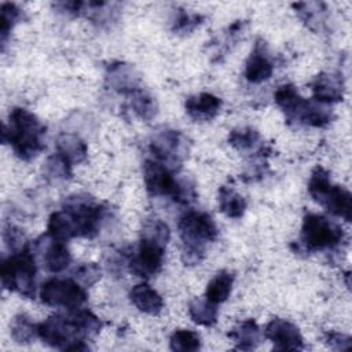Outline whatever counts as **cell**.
Returning a JSON list of instances; mask_svg holds the SVG:
<instances>
[{
    "label": "cell",
    "mask_w": 352,
    "mask_h": 352,
    "mask_svg": "<svg viewBox=\"0 0 352 352\" xmlns=\"http://www.w3.org/2000/svg\"><path fill=\"white\" fill-rule=\"evenodd\" d=\"M3 143H10L16 157L29 161L45 148V126L23 107H14L8 116V125H3Z\"/></svg>",
    "instance_id": "6da1fadb"
},
{
    "label": "cell",
    "mask_w": 352,
    "mask_h": 352,
    "mask_svg": "<svg viewBox=\"0 0 352 352\" xmlns=\"http://www.w3.org/2000/svg\"><path fill=\"white\" fill-rule=\"evenodd\" d=\"M169 236V227L161 219L146 220L142 227L138 252L128 261L129 271L144 279L157 275L162 268Z\"/></svg>",
    "instance_id": "7a4b0ae2"
},
{
    "label": "cell",
    "mask_w": 352,
    "mask_h": 352,
    "mask_svg": "<svg viewBox=\"0 0 352 352\" xmlns=\"http://www.w3.org/2000/svg\"><path fill=\"white\" fill-rule=\"evenodd\" d=\"M179 232L183 242L182 261L184 265L199 264L206 252V245L216 241L219 231L210 214L188 210L179 220Z\"/></svg>",
    "instance_id": "3957f363"
},
{
    "label": "cell",
    "mask_w": 352,
    "mask_h": 352,
    "mask_svg": "<svg viewBox=\"0 0 352 352\" xmlns=\"http://www.w3.org/2000/svg\"><path fill=\"white\" fill-rule=\"evenodd\" d=\"M274 98L275 103L286 114L287 121H296L311 126H324L333 118L327 104L315 99H304L293 84L280 85Z\"/></svg>",
    "instance_id": "277c9868"
},
{
    "label": "cell",
    "mask_w": 352,
    "mask_h": 352,
    "mask_svg": "<svg viewBox=\"0 0 352 352\" xmlns=\"http://www.w3.org/2000/svg\"><path fill=\"white\" fill-rule=\"evenodd\" d=\"M0 274L4 289L33 298L36 294L37 274L33 246L25 245L22 249L4 258L1 261Z\"/></svg>",
    "instance_id": "5b68a950"
},
{
    "label": "cell",
    "mask_w": 352,
    "mask_h": 352,
    "mask_svg": "<svg viewBox=\"0 0 352 352\" xmlns=\"http://www.w3.org/2000/svg\"><path fill=\"white\" fill-rule=\"evenodd\" d=\"M146 190L153 197H172L179 204H190L195 199L194 184L187 179H176L173 170L157 160H146L143 165Z\"/></svg>",
    "instance_id": "8992f818"
},
{
    "label": "cell",
    "mask_w": 352,
    "mask_h": 352,
    "mask_svg": "<svg viewBox=\"0 0 352 352\" xmlns=\"http://www.w3.org/2000/svg\"><path fill=\"white\" fill-rule=\"evenodd\" d=\"M38 337L50 346L62 351H88V345L84 342L85 333L77 319L76 312L63 316L52 315L44 322L37 324Z\"/></svg>",
    "instance_id": "52a82bcc"
},
{
    "label": "cell",
    "mask_w": 352,
    "mask_h": 352,
    "mask_svg": "<svg viewBox=\"0 0 352 352\" xmlns=\"http://www.w3.org/2000/svg\"><path fill=\"white\" fill-rule=\"evenodd\" d=\"M69 226L73 232V238H95L99 234L102 223L106 217L107 209L95 202L88 195H72L67 197L62 208Z\"/></svg>",
    "instance_id": "ba28073f"
},
{
    "label": "cell",
    "mask_w": 352,
    "mask_h": 352,
    "mask_svg": "<svg viewBox=\"0 0 352 352\" xmlns=\"http://www.w3.org/2000/svg\"><path fill=\"white\" fill-rule=\"evenodd\" d=\"M345 239L340 224L318 213H307L302 219L300 245L297 250L316 252L338 246Z\"/></svg>",
    "instance_id": "9c48e42d"
},
{
    "label": "cell",
    "mask_w": 352,
    "mask_h": 352,
    "mask_svg": "<svg viewBox=\"0 0 352 352\" xmlns=\"http://www.w3.org/2000/svg\"><path fill=\"white\" fill-rule=\"evenodd\" d=\"M40 298L50 307L78 309L87 301V293L74 279H50L40 287Z\"/></svg>",
    "instance_id": "30bf717a"
},
{
    "label": "cell",
    "mask_w": 352,
    "mask_h": 352,
    "mask_svg": "<svg viewBox=\"0 0 352 352\" xmlns=\"http://www.w3.org/2000/svg\"><path fill=\"white\" fill-rule=\"evenodd\" d=\"M150 150L158 162L175 170L187 154V139L179 131L164 129L153 136Z\"/></svg>",
    "instance_id": "8fae6325"
},
{
    "label": "cell",
    "mask_w": 352,
    "mask_h": 352,
    "mask_svg": "<svg viewBox=\"0 0 352 352\" xmlns=\"http://www.w3.org/2000/svg\"><path fill=\"white\" fill-rule=\"evenodd\" d=\"M264 336L274 344L276 351H298L304 348V340L298 327L286 319L274 318L270 320Z\"/></svg>",
    "instance_id": "7c38bea8"
},
{
    "label": "cell",
    "mask_w": 352,
    "mask_h": 352,
    "mask_svg": "<svg viewBox=\"0 0 352 352\" xmlns=\"http://www.w3.org/2000/svg\"><path fill=\"white\" fill-rule=\"evenodd\" d=\"M274 73V63L268 54V48L264 40L258 38L246 60L245 78L249 82L260 84L267 81Z\"/></svg>",
    "instance_id": "4fadbf2b"
},
{
    "label": "cell",
    "mask_w": 352,
    "mask_h": 352,
    "mask_svg": "<svg viewBox=\"0 0 352 352\" xmlns=\"http://www.w3.org/2000/svg\"><path fill=\"white\" fill-rule=\"evenodd\" d=\"M309 85L314 94V99L320 103L329 104L340 102L344 98V84L338 74L319 73Z\"/></svg>",
    "instance_id": "5bb4252c"
},
{
    "label": "cell",
    "mask_w": 352,
    "mask_h": 352,
    "mask_svg": "<svg viewBox=\"0 0 352 352\" xmlns=\"http://www.w3.org/2000/svg\"><path fill=\"white\" fill-rule=\"evenodd\" d=\"M186 113L195 121H209L221 109V99L209 92L188 96L184 103Z\"/></svg>",
    "instance_id": "9a60e30c"
},
{
    "label": "cell",
    "mask_w": 352,
    "mask_h": 352,
    "mask_svg": "<svg viewBox=\"0 0 352 352\" xmlns=\"http://www.w3.org/2000/svg\"><path fill=\"white\" fill-rule=\"evenodd\" d=\"M319 205L331 214L344 219L345 221H351L352 219V195L346 188L341 186L331 184Z\"/></svg>",
    "instance_id": "2e32d148"
},
{
    "label": "cell",
    "mask_w": 352,
    "mask_h": 352,
    "mask_svg": "<svg viewBox=\"0 0 352 352\" xmlns=\"http://www.w3.org/2000/svg\"><path fill=\"white\" fill-rule=\"evenodd\" d=\"M129 300L139 311L148 315H158L164 308L162 297L147 283L133 286L129 292Z\"/></svg>",
    "instance_id": "e0dca14e"
},
{
    "label": "cell",
    "mask_w": 352,
    "mask_h": 352,
    "mask_svg": "<svg viewBox=\"0 0 352 352\" xmlns=\"http://www.w3.org/2000/svg\"><path fill=\"white\" fill-rule=\"evenodd\" d=\"M106 81L110 85V88L124 92V94H131L135 89H138V77L135 74V70L132 66L125 65V63H114L107 67V74H106Z\"/></svg>",
    "instance_id": "ac0fdd59"
},
{
    "label": "cell",
    "mask_w": 352,
    "mask_h": 352,
    "mask_svg": "<svg viewBox=\"0 0 352 352\" xmlns=\"http://www.w3.org/2000/svg\"><path fill=\"white\" fill-rule=\"evenodd\" d=\"M228 338L235 342L236 349H254L261 340V330L254 319H246L228 331Z\"/></svg>",
    "instance_id": "d6986e66"
},
{
    "label": "cell",
    "mask_w": 352,
    "mask_h": 352,
    "mask_svg": "<svg viewBox=\"0 0 352 352\" xmlns=\"http://www.w3.org/2000/svg\"><path fill=\"white\" fill-rule=\"evenodd\" d=\"M56 153L60 154L67 162L80 164L87 158V143L76 135L60 133L56 140Z\"/></svg>",
    "instance_id": "ffe728a7"
},
{
    "label": "cell",
    "mask_w": 352,
    "mask_h": 352,
    "mask_svg": "<svg viewBox=\"0 0 352 352\" xmlns=\"http://www.w3.org/2000/svg\"><path fill=\"white\" fill-rule=\"evenodd\" d=\"M43 261L47 271L56 274L62 272L69 267L72 261V254L65 242L52 239L44 249Z\"/></svg>",
    "instance_id": "44dd1931"
},
{
    "label": "cell",
    "mask_w": 352,
    "mask_h": 352,
    "mask_svg": "<svg viewBox=\"0 0 352 352\" xmlns=\"http://www.w3.org/2000/svg\"><path fill=\"white\" fill-rule=\"evenodd\" d=\"M234 285V274L230 271H219L208 283L205 297L213 302V304H220L226 301L232 290Z\"/></svg>",
    "instance_id": "7402d4cb"
},
{
    "label": "cell",
    "mask_w": 352,
    "mask_h": 352,
    "mask_svg": "<svg viewBox=\"0 0 352 352\" xmlns=\"http://www.w3.org/2000/svg\"><path fill=\"white\" fill-rule=\"evenodd\" d=\"M219 208L226 216L239 219L246 210V201L232 187L221 186L219 190Z\"/></svg>",
    "instance_id": "603a6c76"
},
{
    "label": "cell",
    "mask_w": 352,
    "mask_h": 352,
    "mask_svg": "<svg viewBox=\"0 0 352 352\" xmlns=\"http://www.w3.org/2000/svg\"><path fill=\"white\" fill-rule=\"evenodd\" d=\"M190 318L201 326H213L217 322V305L205 298H194L188 304Z\"/></svg>",
    "instance_id": "cb8c5ba5"
},
{
    "label": "cell",
    "mask_w": 352,
    "mask_h": 352,
    "mask_svg": "<svg viewBox=\"0 0 352 352\" xmlns=\"http://www.w3.org/2000/svg\"><path fill=\"white\" fill-rule=\"evenodd\" d=\"M10 329L12 340L18 344H29L34 340L36 336H38L37 324H34L32 319L25 314L16 315L12 319Z\"/></svg>",
    "instance_id": "d4e9b609"
},
{
    "label": "cell",
    "mask_w": 352,
    "mask_h": 352,
    "mask_svg": "<svg viewBox=\"0 0 352 352\" xmlns=\"http://www.w3.org/2000/svg\"><path fill=\"white\" fill-rule=\"evenodd\" d=\"M129 95H131L132 110L136 113L138 117L148 121L157 114V109H158L157 102L151 95H148L147 92H144L139 88L135 89L133 92H131Z\"/></svg>",
    "instance_id": "484cf974"
},
{
    "label": "cell",
    "mask_w": 352,
    "mask_h": 352,
    "mask_svg": "<svg viewBox=\"0 0 352 352\" xmlns=\"http://www.w3.org/2000/svg\"><path fill=\"white\" fill-rule=\"evenodd\" d=\"M169 346L177 352H194L201 348V338L192 330H175L170 336Z\"/></svg>",
    "instance_id": "4316f807"
},
{
    "label": "cell",
    "mask_w": 352,
    "mask_h": 352,
    "mask_svg": "<svg viewBox=\"0 0 352 352\" xmlns=\"http://www.w3.org/2000/svg\"><path fill=\"white\" fill-rule=\"evenodd\" d=\"M330 186H331V183H330L329 172L322 166L314 168L309 182H308V192L316 204H319L322 201V198L324 197V194L327 192Z\"/></svg>",
    "instance_id": "83f0119b"
},
{
    "label": "cell",
    "mask_w": 352,
    "mask_h": 352,
    "mask_svg": "<svg viewBox=\"0 0 352 352\" xmlns=\"http://www.w3.org/2000/svg\"><path fill=\"white\" fill-rule=\"evenodd\" d=\"M260 142V133L253 128H236L228 135V143L238 150H252Z\"/></svg>",
    "instance_id": "f1b7e54d"
},
{
    "label": "cell",
    "mask_w": 352,
    "mask_h": 352,
    "mask_svg": "<svg viewBox=\"0 0 352 352\" xmlns=\"http://www.w3.org/2000/svg\"><path fill=\"white\" fill-rule=\"evenodd\" d=\"M44 175L47 179L65 180L72 176V164L67 162L60 154L55 153L45 161Z\"/></svg>",
    "instance_id": "f546056e"
},
{
    "label": "cell",
    "mask_w": 352,
    "mask_h": 352,
    "mask_svg": "<svg viewBox=\"0 0 352 352\" xmlns=\"http://www.w3.org/2000/svg\"><path fill=\"white\" fill-rule=\"evenodd\" d=\"M1 16H0V40L4 45L11 29L14 28L18 21L22 18V11L12 3H3L1 4Z\"/></svg>",
    "instance_id": "4dcf8cb0"
},
{
    "label": "cell",
    "mask_w": 352,
    "mask_h": 352,
    "mask_svg": "<svg viewBox=\"0 0 352 352\" xmlns=\"http://www.w3.org/2000/svg\"><path fill=\"white\" fill-rule=\"evenodd\" d=\"M73 279L84 287H89L100 279V268L95 263H81L73 270Z\"/></svg>",
    "instance_id": "1f68e13d"
},
{
    "label": "cell",
    "mask_w": 352,
    "mask_h": 352,
    "mask_svg": "<svg viewBox=\"0 0 352 352\" xmlns=\"http://www.w3.org/2000/svg\"><path fill=\"white\" fill-rule=\"evenodd\" d=\"M201 16L198 15H188L184 10H180V12L177 14V18L175 21V26L173 30L175 32H191L198 23H199Z\"/></svg>",
    "instance_id": "d6a6232c"
},
{
    "label": "cell",
    "mask_w": 352,
    "mask_h": 352,
    "mask_svg": "<svg viewBox=\"0 0 352 352\" xmlns=\"http://www.w3.org/2000/svg\"><path fill=\"white\" fill-rule=\"evenodd\" d=\"M324 341L331 349L336 351H346L351 348V337L341 333H327Z\"/></svg>",
    "instance_id": "836d02e7"
},
{
    "label": "cell",
    "mask_w": 352,
    "mask_h": 352,
    "mask_svg": "<svg viewBox=\"0 0 352 352\" xmlns=\"http://www.w3.org/2000/svg\"><path fill=\"white\" fill-rule=\"evenodd\" d=\"M4 241L12 249V250H16V249H22V241H23V234L19 228L16 227H8L6 228L4 231Z\"/></svg>",
    "instance_id": "e575fe53"
}]
</instances>
